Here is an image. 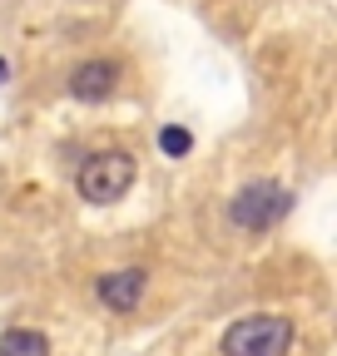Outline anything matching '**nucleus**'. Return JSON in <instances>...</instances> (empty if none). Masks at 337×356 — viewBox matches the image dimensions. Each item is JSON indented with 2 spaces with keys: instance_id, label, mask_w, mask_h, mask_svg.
I'll use <instances>...</instances> for the list:
<instances>
[{
  "instance_id": "1",
  "label": "nucleus",
  "mask_w": 337,
  "mask_h": 356,
  "mask_svg": "<svg viewBox=\"0 0 337 356\" xmlns=\"http://www.w3.org/2000/svg\"><path fill=\"white\" fill-rule=\"evenodd\" d=\"M292 346V322L288 317H238L224 332V356H288Z\"/></svg>"
},
{
  "instance_id": "2",
  "label": "nucleus",
  "mask_w": 337,
  "mask_h": 356,
  "mask_svg": "<svg viewBox=\"0 0 337 356\" xmlns=\"http://www.w3.org/2000/svg\"><path fill=\"white\" fill-rule=\"evenodd\" d=\"M130 184H134V159L124 149H104L79 163V193L90 203H114L130 193Z\"/></svg>"
},
{
  "instance_id": "3",
  "label": "nucleus",
  "mask_w": 337,
  "mask_h": 356,
  "mask_svg": "<svg viewBox=\"0 0 337 356\" xmlns=\"http://www.w3.org/2000/svg\"><path fill=\"white\" fill-rule=\"evenodd\" d=\"M288 208H292L288 188H278V184H248L228 203V218H233V228H243V233H263V228H273Z\"/></svg>"
},
{
  "instance_id": "4",
  "label": "nucleus",
  "mask_w": 337,
  "mask_h": 356,
  "mask_svg": "<svg viewBox=\"0 0 337 356\" xmlns=\"http://www.w3.org/2000/svg\"><path fill=\"white\" fill-rule=\"evenodd\" d=\"M114 79H119V65L114 60H84L75 74H70V95L84 99V104H100L114 95Z\"/></svg>"
},
{
  "instance_id": "5",
  "label": "nucleus",
  "mask_w": 337,
  "mask_h": 356,
  "mask_svg": "<svg viewBox=\"0 0 337 356\" xmlns=\"http://www.w3.org/2000/svg\"><path fill=\"white\" fill-rule=\"evenodd\" d=\"M144 287H149V277L139 273V267H124V273L100 277L95 297H100L109 312H134V307H139V297H144Z\"/></svg>"
},
{
  "instance_id": "6",
  "label": "nucleus",
  "mask_w": 337,
  "mask_h": 356,
  "mask_svg": "<svg viewBox=\"0 0 337 356\" xmlns=\"http://www.w3.org/2000/svg\"><path fill=\"white\" fill-rule=\"evenodd\" d=\"M0 356H50L45 332H30V327H10L0 337Z\"/></svg>"
},
{
  "instance_id": "7",
  "label": "nucleus",
  "mask_w": 337,
  "mask_h": 356,
  "mask_svg": "<svg viewBox=\"0 0 337 356\" xmlns=\"http://www.w3.org/2000/svg\"><path fill=\"white\" fill-rule=\"evenodd\" d=\"M159 149H164L168 159H184V154L194 149V134L179 129V124H168V129H159Z\"/></svg>"
},
{
  "instance_id": "8",
  "label": "nucleus",
  "mask_w": 337,
  "mask_h": 356,
  "mask_svg": "<svg viewBox=\"0 0 337 356\" xmlns=\"http://www.w3.org/2000/svg\"><path fill=\"white\" fill-rule=\"evenodd\" d=\"M6 74H10V65H6V60H0V84H6Z\"/></svg>"
}]
</instances>
